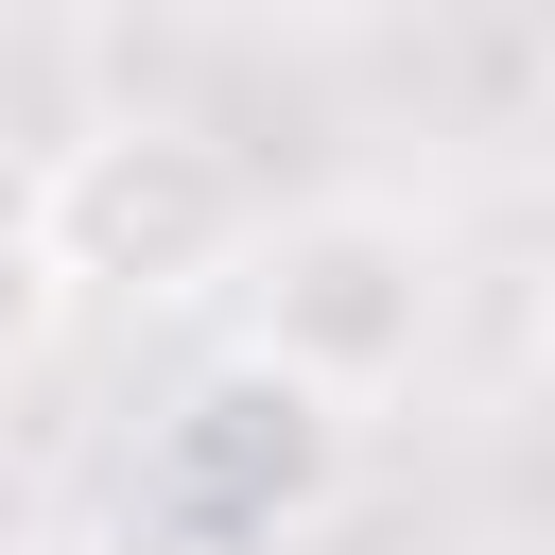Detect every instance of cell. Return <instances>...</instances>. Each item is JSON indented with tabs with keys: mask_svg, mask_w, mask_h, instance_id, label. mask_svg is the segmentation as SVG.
I'll use <instances>...</instances> for the list:
<instances>
[{
	"mask_svg": "<svg viewBox=\"0 0 555 555\" xmlns=\"http://www.w3.org/2000/svg\"><path fill=\"white\" fill-rule=\"evenodd\" d=\"M520 347H538V382H555V260H538V295H520Z\"/></svg>",
	"mask_w": 555,
	"mask_h": 555,
	"instance_id": "obj_6",
	"label": "cell"
},
{
	"mask_svg": "<svg viewBox=\"0 0 555 555\" xmlns=\"http://www.w3.org/2000/svg\"><path fill=\"white\" fill-rule=\"evenodd\" d=\"M312 17H364V35H382V17H434V0H312Z\"/></svg>",
	"mask_w": 555,
	"mask_h": 555,
	"instance_id": "obj_7",
	"label": "cell"
},
{
	"mask_svg": "<svg viewBox=\"0 0 555 555\" xmlns=\"http://www.w3.org/2000/svg\"><path fill=\"white\" fill-rule=\"evenodd\" d=\"M35 555H139V538H35Z\"/></svg>",
	"mask_w": 555,
	"mask_h": 555,
	"instance_id": "obj_8",
	"label": "cell"
},
{
	"mask_svg": "<svg viewBox=\"0 0 555 555\" xmlns=\"http://www.w3.org/2000/svg\"><path fill=\"white\" fill-rule=\"evenodd\" d=\"M35 225H52L69 295H225L260 191H243V156L191 139V121H87V139L35 156Z\"/></svg>",
	"mask_w": 555,
	"mask_h": 555,
	"instance_id": "obj_2",
	"label": "cell"
},
{
	"mask_svg": "<svg viewBox=\"0 0 555 555\" xmlns=\"http://www.w3.org/2000/svg\"><path fill=\"white\" fill-rule=\"evenodd\" d=\"M330 486H347V416H330L312 382L243 364V347L156 416V520H173V538H295Z\"/></svg>",
	"mask_w": 555,
	"mask_h": 555,
	"instance_id": "obj_3",
	"label": "cell"
},
{
	"mask_svg": "<svg viewBox=\"0 0 555 555\" xmlns=\"http://www.w3.org/2000/svg\"><path fill=\"white\" fill-rule=\"evenodd\" d=\"M225 312H243V330H225L243 364H278V382H312L330 416H364V399H399V382L434 364L451 278H434V225H416V208L312 191V208H278V225H243Z\"/></svg>",
	"mask_w": 555,
	"mask_h": 555,
	"instance_id": "obj_1",
	"label": "cell"
},
{
	"mask_svg": "<svg viewBox=\"0 0 555 555\" xmlns=\"http://www.w3.org/2000/svg\"><path fill=\"white\" fill-rule=\"evenodd\" d=\"M451 555H555V520H486V538H451Z\"/></svg>",
	"mask_w": 555,
	"mask_h": 555,
	"instance_id": "obj_5",
	"label": "cell"
},
{
	"mask_svg": "<svg viewBox=\"0 0 555 555\" xmlns=\"http://www.w3.org/2000/svg\"><path fill=\"white\" fill-rule=\"evenodd\" d=\"M52 330H69V260H52V225H35V173L0 156V382H17Z\"/></svg>",
	"mask_w": 555,
	"mask_h": 555,
	"instance_id": "obj_4",
	"label": "cell"
}]
</instances>
